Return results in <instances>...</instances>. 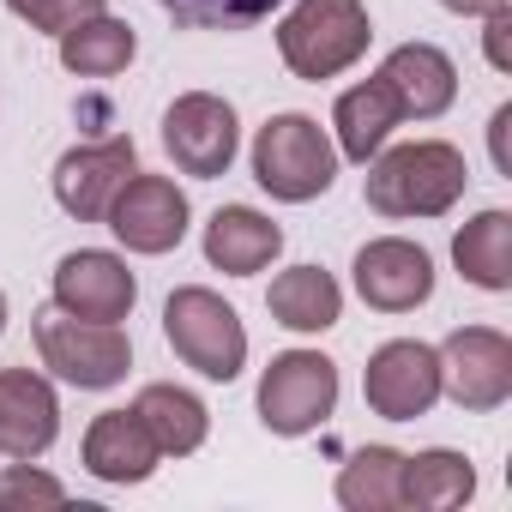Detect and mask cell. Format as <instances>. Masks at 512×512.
<instances>
[{
	"label": "cell",
	"mask_w": 512,
	"mask_h": 512,
	"mask_svg": "<svg viewBox=\"0 0 512 512\" xmlns=\"http://www.w3.org/2000/svg\"><path fill=\"white\" fill-rule=\"evenodd\" d=\"M488 19V31H482V55H488V67L494 73H512V7L500 0L494 13H482Z\"/></svg>",
	"instance_id": "obj_28"
},
{
	"label": "cell",
	"mask_w": 512,
	"mask_h": 512,
	"mask_svg": "<svg viewBox=\"0 0 512 512\" xmlns=\"http://www.w3.org/2000/svg\"><path fill=\"white\" fill-rule=\"evenodd\" d=\"M380 85L398 97V115L410 121H434V115H446L452 109V97H458V67H452V55L446 49H434V43H398L386 61H380Z\"/></svg>",
	"instance_id": "obj_15"
},
{
	"label": "cell",
	"mask_w": 512,
	"mask_h": 512,
	"mask_svg": "<svg viewBox=\"0 0 512 512\" xmlns=\"http://www.w3.org/2000/svg\"><path fill=\"white\" fill-rule=\"evenodd\" d=\"M133 175H139L133 139H127V133H109V139H97V145H73V151L55 163V199H61L67 217L103 223L109 205H115V193H121Z\"/></svg>",
	"instance_id": "obj_10"
},
{
	"label": "cell",
	"mask_w": 512,
	"mask_h": 512,
	"mask_svg": "<svg viewBox=\"0 0 512 512\" xmlns=\"http://www.w3.org/2000/svg\"><path fill=\"white\" fill-rule=\"evenodd\" d=\"M506 127H512V103H500V109H494V121H488V145H494V169H506Z\"/></svg>",
	"instance_id": "obj_29"
},
{
	"label": "cell",
	"mask_w": 512,
	"mask_h": 512,
	"mask_svg": "<svg viewBox=\"0 0 512 512\" xmlns=\"http://www.w3.org/2000/svg\"><path fill=\"white\" fill-rule=\"evenodd\" d=\"M446 13H458V19H482V13H494L500 0H440Z\"/></svg>",
	"instance_id": "obj_30"
},
{
	"label": "cell",
	"mask_w": 512,
	"mask_h": 512,
	"mask_svg": "<svg viewBox=\"0 0 512 512\" xmlns=\"http://www.w3.org/2000/svg\"><path fill=\"white\" fill-rule=\"evenodd\" d=\"M284 253V229L253 205H217L205 223V260L229 278H253Z\"/></svg>",
	"instance_id": "obj_16"
},
{
	"label": "cell",
	"mask_w": 512,
	"mask_h": 512,
	"mask_svg": "<svg viewBox=\"0 0 512 512\" xmlns=\"http://www.w3.org/2000/svg\"><path fill=\"white\" fill-rule=\"evenodd\" d=\"M133 302H139V278L109 247H79L55 266V308H67L73 320L121 326L133 314Z\"/></svg>",
	"instance_id": "obj_11"
},
{
	"label": "cell",
	"mask_w": 512,
	"mask_h": 512,
	"mask_svg": "<svg viewBox=\"0 0 512 512\" xmlns=\"http://www.w3.org/2000/svg\"><path fill=\"white\" fill-rule=\"evenodd\" d=\"M163 151H169V163H175L181 175L217 181V175H229V163H235V151H241V121H235V109H229L223 97L187 91V97H175L169 115H163Z\"/></svg>",
	"instance_id": "obj_7"
},
{
	"label": "cell",
	"mask_w": 512,
	"mask_h": 512,
	"mask_svg": "<svg viewBox=\"0 0 512 512\" xmlns=\"http://www.w3.org/2000/svg\"><path fill=\"white\" fill-rule=\"evenodd\" d=\"M31 338H37V356L55 380L79 386V392H109L127 380L133 368V344L121 326H97V320H73L67 308H37L31 320Z\"/></svg>",
	"instance_id": "obj_4"
},
{
	"label": "cell",
	"mask_w": 512,
	"mask_h": 512,
	"mask_svg": "<svg viewBox=\"0 0 512 512\" xmlns=\"http://www.w3.org/2000/svg\"><path fill=\"white\" fill-rule=\"evenodd\" d=\"M362 398L374 416L386 422H416L434 410L440 398V350L416 344V338H392L368 356V374H362Z\"/></svg>",
	"instance_id": "obj_9"
},
{
	"label": "cell",
	"mask_w": 512,
	"mask_h": 512,
	"mask_svg": "<svg viewBox=\"0 0 512 512\" xmlns=\"http://www.w3.org/2000/svg\"><path fill=\"white\" fill-rule=\"evenodd\" d=\"M157 7L187 31H247V25L272 19L284 0H157Z\"/></svg>",
	"instance_id": "obj_25"
},
{
	"label": "cell",
	"mask_w": 512,
	"mask_h": 512,
	"mask_svg": "<svg viewBox=\"0 0 512 512\" xmlns=\"http://www.w3.org/2000/svg\"><path fill=\"white\" fill-rule=\"evenodd\" d=\"M103 223L115 229V241L127 253H169L187 235V193L169 175H133L115 193V205H109Z\"/></svg>",
	"instance_id": "obj_13"
},
{
	"label": "cell",
	"mask_w": 512,
	"mask_h": 512,
	"mask_svg": "<svg viewBox=\"0 0 512 512\" xmlns=\"http://www.w3.org/2000/svg\"><path fill=\"white\" fill-rule=\"evenodd\" d=\"M338 410V362L320 350H284L260 374V422L284 440L314 434Z\"/></svg>",
	"instance_id": "obj_6"
},
{
	"label": "cell",
	"mask_w": 512,
	"mask_h": 512,
	"mask_svg": "<svg viewBox=\"0 0 512 512\" xmlns=\"http://www.w3.org/2000/svg\"><path fill=\"white\" fill-rule=\"evenodd\" d=\"M61 434V398L31 368H0V452L43 458Z\"/></svg>",
	"instance_id": "obj_14"
},
{
	"label": "cell",
	"mask_w": 512,
	"mask_h": 512,
	"mask_svg": "<svg viewBox=\"0 0 512 512\" xmlns=\"http://www.w3.org/2000/svg\"><path fill=\"white\" fill-rule=\"evenodd\" d=\"M157 440H151V428L139 422V410H103L91 428H85V470L97 476V482H115V488H127V482H145L151 470H157Z\"/></svg>",
	"instance_id": "obj_17"
},
{
	"label": "cell",
	"mask_w": 512,
	"mask_h": 512,
	"mask_svg": "<svg viewBox=\"0 0 512 512\" xmlns=\"http://www.w3.org/2000/svg\"><path fill=\"white\" fill-rule=\"evenodd\" d=\"M470 187L464 151L446 139H416L368 157V205L380 217H446Z\"/></svg>",
	"instance_id": "obj_1"
},
{
	"label": "cell",
	"mask_w": 512,
	"mask_h": 512,
	"mask_svg": "<svg viewBox=\"0 0 512 512\" xmlns=\"http://www.w3.org/2000/svg\"><path fill=\"white\" fill-rule=\"evenodd\" d=\"M7 7L31 25V31H49V37H61V31H73L79 19H97V13H109V0H7Z\"/></svg>",
	"instance_id": "obj_27"
},
{
	"label": "cell",
	"mask_w": 512,
	"mask_h": 512,
	"mask_svg": "<svg viewBox=\"0 0 512 512\" xmlns=\"http://www.w3.org/2000/svg\"><path fill=\"white\" fill-rule=\"evenodd\" d=\"M452 266L476 284V290H512V211H476L458 235H452Z\"/></svg>",
	"instance_id": "obj_21"
},
{
	"label": "cell",
	"mask_w": 512,
	"mask_h": 512,
	"mask_svg": "<svg viewBox=\"0 0 512 512\" xmlns=\"http://www.w3.org/2000/svg\"><path fill=\"white\" fill-rule=\"evenodd\" d=\"M163 338H169V350L193 368V374H205V380H235L241 368H247V326H241V314L217 296V290H205V284H187V290H175L169 302H163Z\"/></svg>",
	"instance_id": "obj_5"
},
{
	"label": "cell",
	"mask_w": 512,
	"mask_h": 512,
	"mask_svg": "<svg viewBox=\"0 0 512 512\" xmlns=\"http://www.w3.org/2000/svg\"><path fill=\"white\" fill-rule=\"evenodd\" d=\"M398 482H404V452L362 446L338 470V506H350V512H398Z\"/></svg>",
	"instance_id": "obj_24"
},
{
	"label": "cell",
	"mask_w": 512,
	"mask_h": 512,
	"mask_svg": "<svg viewBox=\"0 0 512 512\" xmlns=\"http://www.w3.org/2000/svg\"><path fill=\"white\" fill-rule=\"evenodd\" d=\"M266 308H272V320L290 326V332H326V326H338V314H344V290H338V278L320 272V266H290V272L272 278Z\"/></svg>",
	"instance_id": "obj_19"
},
{
	"label": "cell",
	"mask_w": 512,
	"mask_h": 512,
	"mask_svg": "<svg viewBox=\"0 0 512 512\" xmlns=\"http://www.w3.org/2000/svg\"><path fill=\"white\" fill-rule=\"evenodd\" d=\"M133 55H139V37L127 19L97 13V19H79L73 31H61V67L73 79H115V73H127Z\"/></svg>",
	"instance_id": "obj_23"
},
{
	"label": "cell",
	"mask_w": 512,
	"mask_h": 512,
	"mask_svg": "<svg viewBox=\"0 0 512 512\" xmlns=\"http://www.w3.org/2000/svg\"><path fill=\"white\" fill-rule=\"evenodd\" d=\"M440 392L458 410H500L512 398V338L494 326H458L440 344Z\"/></svg>",
	"instance_id": "obj_8"
},
{
	"label": "cell",
	"mask_w": 512,
	"mask_h": 512,
	"mask_svg": "<svg viewBox=\"0 0 512 512\" xmlns=\"http://www.w3.org/2000/svg\"><path fill=\"white\" fill-rule=\"evenodd\" d=\"M476 494V470L464 452L452 446H428L416 458H404V482H398V506L410 512H452Z\"/></svg>",
	"instance_id": "obj_20"
},
{
	"label": "cell",
	"mask_w": 512,
	"mask_h": 512,
	"mask_svg": "<svg viewBox=\"0 0 512 512\" xmlns=\"http://www.w3.org/2000/svg\"><path fill=\"white\" fill-rule=\"evenodd\" d=\"M356 296L380 314H410L434 296V260L428 247L404 241V235H380L356 253Z\"/></svg>",
	"instance_id": "obj_12"
},
{
	"label": "cell",
	"mask_w": 512,
	"mask_h": 512,
	"mask_svg": "<svg viewBox=\"0 0 512 512\" xmlns=\"http://www.w3.org/2000/svg\"><path fill=\"white\" fill-rule=\"evenodd\" d=\"M133 410H139V422L151 428V440H157V452L163 458H187V452H199L205 446V434H211V410L187 392V386H145L139 398H133Z\"/></svg>",
	"instance_id": "obj_22"
},
{
	"label": "cell",
	"mask_w": 512,
	"mask_h": 512,
	"mask_svg": "<svg viewBox=\"0 0 512 512\" xmlns=\"http://www.w3.org/2000/svg\"><path fill=\"white\" fill-rule=\"evenodd\" d=\"M368 7L362 0H296L278 25V55L296 79L320 85V79H338L344 67H356L368 55Z\"/></svg>",
	"instance_id": "obj_2"
},
{
	"label": "cell",
	"mask_w": 512,
	"mask_h": 512,
	"mask_svg": "<svg viewBox=\"0 0 512 512\" xmlns=\"http://www.w3.org/2000/svg\"><path fill=\"white\" fill-rule=\"evenodd\" d=\"M43 506H67V488L49 470H37L31 458L0 470V512H43Z\"/></svg>",
	"instance_id": "obj_26"
},
{
	"label": "cell",
	"mask_w": 512,
	"mask_h": 512,
	"mask_svg": "<svg viewBox=\"0 0 512 512\" xmlns=\"http://www.w3.org/2000/svg\"><path fill=\"white\" fill-rule=\"evenodd\" d=\"M398 121H404V115H398V97L380 85V73H374V79H362V85H350V91L338 97V109H332L338 157L368 163L374 151H386V139H392V127H398Z\"/></svg>",
	"instance_id": "obj_18"
},
{
	"label": "cell",
	"mask_w": 512,
	"mask_h": 512,
	"mask_svg": "<svg viewBox=\"0 0 512 512\" xmlns=\"http://www.w3.org/2000/svg\"><path fill=\"white\" fill-rule=\"evenodd\" d=\"M253 181L284 205H308L338 181V145L314 115H272L253 133Z\"/></svg>",
	"instance_id": "obj_3"
},
{
	"label": "cell",
	"mask_w": 512,
	"mask_h": 512,
	"mask_svg": "<svg viewBox=\"0 0 512 512\" xmlns=\"http://www.w3.org/2000/svg\"><path fill=\"white\" fill-rule=\"evenodd\" d=\"M0 332H7V296H0Z\"/></svg>",
	"instance_id": "obj_31"
}]
</instances>
